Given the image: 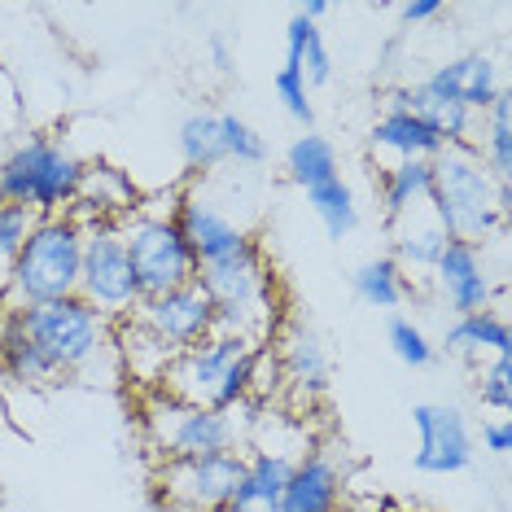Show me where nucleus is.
Instances as JSON below:
<instances>
[{"label":"nucleus","instance_id":"obj_1","mask_svg":"<svg viewBox=\"0 0 512 512\" xmlns=\"http://www.w3.org/2000/svg\"><path fill=\"white\" fill-rule=\"evenodd\" d=\"M9 320L40 346L44 359L62 372L66 386H110V381H123L119 351H114V324L106 316H97L79 294L14 311Z\"/></svg>","mask_w":512,"mask_h":512},{"label":"nucleus","instance_id":"obj_2","mask_svg":"<svg viewBox=\"0 0 512 512\" xmlns=\"http://www.w3.org/2000/svg\"><path fill=\"white\" fill-rule=\"evenodd\" d=\"M263 407L267 403L246 399L232 412H211V407L180 403L162 390H141V434L158 464L211 456V451H246Z\"/></svg>","mask_w":512,"mask_h":512},{"label":"nucleus","instance_id":"obj_3","mask_svg":"<svg viewBox=\"0 0 512 512\" xmlns=\"http://www.w3.org/2000/svg\"><path fill=\"white\" fill-rule=\"evenodd\" d=\"M508 206H512L508 184H499L491 176V167L482 162L473 141L447 145L434 158V197H429V211H434V219L451 241H469V246L486 250V241H495L504 232Z\"/></svg>","mask_w":512,"mask_h":512},{"label":"nucleus","instance_id":"obj_4","mask_svg":"<svg viewBox=\"0 0 512 512\" xmlns=\"http://www.w3.org/2000/svg\"><path fill=\"white\" fill-rule=\"evenodd\" d=\"M79 254H84V224L71 211L36 219V228L27 232L14 267H9L0 316L71 298L79 289Z\"/></svg>","mask_w":512,"mask_h":512},{"label":"nucleus","instance_id":"obj_5","mask_svg":"<svg viewBox=\"0 0 512 512\" xmlns=\"http://www.w3.org/2000/svg\"><path fill=\"white\" fill-rule=\"evenodd\" d=\"M272 346V342H267ZM263 346L241 342V337L211 333L206 342L189 346L171 359L167 377L158 381L162 394L211 412H232L237 403L254 399V377H259Z\"/></svg>","mask_w":512,"mask_h":512},{"label":"nucleus","instance_id":"obj_6","mask_svg":"<svg viewBox=\"0 0 512 512\" xmlns=\"http://www.w3.org/2000/svg\"><path fill=\"white\" fill-rule=\"evenodd\" d=\"M79 180L84 158L53 132H22V141L0 158V202L27 206L36 219L71 211Z\"/></svg>","mask_w":512,"mask_h":512},{"label":"nucleus","instance_id":"obj_7","mask_svg":"<svg viewBox=\"0 0 512 512\" xmlns=\"http://www.w3.org/2000/svg\"><path fill=\"white\" fill-rule=\"evenodd\" d=\"M123 246L141 298H158L197 281L193 246L176 219V193L167 202H141V211L123 224Z\"/></svg>","mask_w":512,"mask_h":512},{"label":"nucleus","instance_id":"obj_8","mask_svg":"<svg viewBox=\"0 0 512 512\" xmlns=\"http://www.w3.org/2000/svg\"><path fill=\"white\" fill-rule=\"evenodd\" d=\"M79 298L110 324L132 320L141 307L132 263L123 246V224H84V254H79Z\"/></svg>","mask_w":512,"mask_h":512},{"label":"nucleus","instance_id":"obj_9","mask_svg":"<svg viewBox=\"0 0 512 512\" xmlns=\"http://www.w3.org/2000/svg\"><path fill=\"white\" fill-rule=\"evenodd\" d=\"M241 473H246V451L167 460L154 473V495L167 512H228Z\"/></svg>","mask_w":512,"mask_h":512},{"label":"nucleus","instance_id":"obj_10","mask_svg":"<svg viewBox=\"0 0 512 512\" xmlns=\"http://www.w3.org/2000/svg\"><path fill=\"white\" fill-rule=\"evenodd\" d=\"M412 425H416V473L429 477H451L464 473L477 456V438L464 412L456 403H416L412 407Z\"/></svg>","mask_w":512,"mask_h":512},{"label":"nucleus","instance_id":"obj_11","mask_svg":"<svg viewBox=\"0 0 512 512\" xmlns=\"http://www.w3.org/2000/svg\"><path fill=\"white\" fill-rule=\"evenodd\" d=\"M136 324H145L154 337L171 346V351H189V346L206 342L215 333V302L197 281L180 285V289H167L158 298H141V307L132 311Z\"/></svg>","mask_w":512,"mask_h":512},{"label":"nucleus","instance_id":"obj_12","mask_svg":"<svg viewBox=\"0 0 512 512\" xmlns=\"http://www.w3.org/2000/svg\"><path fill=\"white\" fill-rule=\"evenodd\" d=\"M434 294L451 316H477V311H495V272L486 263L482 246L469 241H447L434 263Z\"/></svg>","mask_w":512,"mask_h":512},{"label":"nucleus","instance_id":"obj_13","mask_svg":"<svg viewBox=\"0 0 512 512\" xmlns=\"http://www.w3.org/2000/svg\"><path fill=\"white\" fill-rule=\"evenodd\" d=\"M276 368H281V390L294 394L298 407H311L329 394V351H324L320 333L307 324L289 320L276 329Z\"/></svg>","mask_w":512,"mask_h":512},{"label":"nucleus","instance_id":"obj_14","mask_svg":"<svg viewBox=\"0 0 512 512\" xmlns=\"http://www.w3.org/2000/svg\"><path fill=\"white\" fill-rule=\"evenodd\" d=\"M346 508V464L333 447L311 442L294 460L281 495V512H342Z\"/></svg>","mask_w":512,"mask_h":512},{"label":"nucleus","instance_id":"obj_15","mask_svg":"<svg viewBox=\"0 0 512 512\" xmlns=\"http://www.w3.org/2000/svg\"><path fill=\"white\" fill-rule=\"evenodd\" d=\"M141 189L132 184L123 167H114L106 158H84V180H79L71 215L79 224H127L141 211Z\"/></svg>","mask_w":512,"mask_h":512},{"label":"nucleus","instance_id":"obj_16","mask_svg":"<svg viewBox=\"0 0 512 512\" xmlns=\"http://www.w3.org/2000/svg\"><path fill=\"white\" fill-rule=\"evenodd\" d=\"M425 88H434L438 97L447 101H460L469 114L482 119L486 110L495 106V97L504 92V79H499V66L491 53H464V57H451L447 66H438L429 79H421Z\"/></svg>","mask_w":512,"mask_h":512},{"label":"nucleus","instance_id":"obj_17","mask_svg":"<svg viewBox=\"0 0 512 512\" xmlns=\"http://www.w3.org/2000/svg\"><path fill=\"white\" fill-rule=\"evenodd\" d=\"M368 145H372V154H386L394 162H412V158L434 162L442 149H447V141H442L416 110H386L372 123Z\"/></svg>","mask_w":512,"mask_h":512},{"label":"nucleus","instance_id":"obj_18","mask_svg":"<svg viewBox=\"0 0 512 512\" xmlns=\"http://www.w3.org/2000/svg\"><path fill=\"white\" fill-rule=\"evenodd\" d=\"M294 460L298 456H289V451H246V473H241L228 512H281Z\"/></svg>","mask_w":512,"mask_h":512},{"label":"nucleus","instance_id":"obj_19","mask_svg":"<svg viewBox=\"0 0 512 512\" xmlns=\"http://www.w3.org/2000/svg\"><path fill=\"white\" fill-rule=\"evenodd\" d=\"M114 351H119V372L141 390H158V381L167 377L171 359H176V351L162 337H154L136 320L114 324Z\"/></svg>","mask_w":512,"mask_h":512},{"label":"nucleus","instance_id":"obj_20","mask_svg":"<svg viewBox=\"0 0 512 512\" xmlns=\"http://www.w3.org/2000/svg\"><path fill=\"white\" fill-rule=\"evenodd\" d=\"M0 377L14 381L18 390H57L66 386L62 372H57L44 351L18 329L9 316H0Z\"/></svg>","mask_w":512,"mask_h":512},{"label":"nucleus","instance_id":"obj_21","mask_svg":"<svg viewBox=\"0 0 512 512\" xmlns=\"http://www.w3.org/2000/svg\"><path fill=\"white\" fill-rule=\"evenodd\" d=\"M447 232L434 219L429 206H416L403 219H394V241H390V259L403 267V272H434L442 246H447Z\"/></svg>","mask_w":512,"mask_h":512},{"label":"nucleus","instance_id":"obj_22","mask_svg":"<svg viewBox=\"0 0 512 512\" xmlns=\"http://www.w3.org/2000/svg\"><path fill=\"white\" fill-rule=\"evenodd\" d=\"M442 351L464 359V364H482L495 355H512V333L508 320L499 311H477V316H456L447 337H442Z\"/></svg>","mask_w":512,"mask_h":512},{"label":"nucleus","instance_id":"obj_23","mask_svg":"<svg viewBox=\"0 0 512 512\" xmlns=\"http://www.w3.org/2000/svg\"><path fill=\"white\" fill-rule=\"evenodd\" d=\"M377 193H381L390 224L403 219L407 211H416V206H429V197H434V162H425V158L390 162L377 180Z\"/></svg>","mask_w":512,"mask_h":512},{"label":"nucleus","instance_id":"obj_24","mask_svg":"<svg viewBox=\"0 0 512 512\" xmlns=\"http://www.w3.org/2000/svg\"><path fill=\"white\" fill-rule=\"evenodd\" d=\"M351 289L372 311H399L407 302V294H412V281H407V272L390 259V254H377V259H364L355 267Z\"/></svg>","mask_w":512,"mask_h":512},{"label":"nucleus","instance_id":"obj_25","mask_svg":"<svg viewBox=\"0 0 512 512\" xmlns=\"http://www.w3.org/2000/svg\"><path fill=\"white\" fill-rule=\"evenodd\" d=\"M512 97H508V88L495 97V106L477 119V141H473V149L482 154V162L491 167V176L499 180V184H508L512 180Z\"/></svg>","mask_w":512,"mask_h":512},{"label":"nucleus","instance_id":"obj_26","mask_svg":"<svg viewBox=\"0 0 512 512\" xmlns=\"http://www.w3.org/2000/svg\"><path fill=\"white\" fill-rule=\"evenodd\" d=\"M176 145H180V158L193 176H206V171H219L224 167V136H219V114L215 110H193L189 119L180 123L176 132Z\"/></svg>","mask_w":512,"mask_h":512},{"label":"nucleus","instance_id":"obj_27","mask_svg":"<svg viewBox=\"0 0 512 512\" xmlns=\"http://www.w3.org/2000/svg\"><path fill=\"white\" fill-rule=\"evenodd\" d=\"M307 193V206L311 215L320 219V228L329 232V241H346L351 232L359 228V202H355V189L346 184L342 176H329L320 184H311Z\"/></svg>","mask_w":512,"mask_h":512},{"label":"nucleus","instance_id":"obj_28","mask_svg":"<svg viewBox=\"0 0 512 512\" xmlns=\"http://www.w3.org/2000/svg\"><path fill=\"white\" fill-rule=\"evenodd\" d=\"M285 62L298 66L302 79H307V88H320V84H329V79H333L329 44H324L316 22H307L302 14H294V18H289V27H285Z\"/></svg>","mask_w":512,"mask_h":512},{"label":"nucleus","instance_id":"obj_29","mask_svg":"<svg viewBox=\"0 0 512 512\" xmlns=\"http://www.w3.org/2000/svg\"><path fill=\"white\" fill-rule=\"evenodd\" d=\"M285 176L294 180L298 189H311V184H320L329 176H342V171H337V149L329 136L302 132L298 141L285 149Z\"/></svg>","mask_w":512,"mask_h":512},{"label":"nucleus","instance_id":"obj_30","mask_svg":"<svg viewBox=\"0 0 512 512\" xmlns=\"http://www.w3.org/2000/svg\"><path fill=\"white\" fill-rule=\"evenodd\" d=\"M386 342H390L394 359H399V364H407V368H416V372H421V368H434V359H438V346L429 342V333H425L412 316H390Z\"/></svg>","mask_w":512,"mask_h":512},{"label":"nucleus","instance_id":"obj_31","mask_svg":"<svg viewBox=\"0 0 512 512\" xmlns=\"http://www.w3.org/2000/svg\"><path fill=\"white\" fill-rule=\"evenodd\" d=\"M219 136H224V158L237 167H263L267 162V141L259 127H250L241 114L224 110L219 114Z\"/></svg>","mask_w":512,"mask_h":512},{"label":"nucleus","instance_id":"obj_32","mask_svg":"<svg viewBox=\"0 0 512 512\" xmlns=\"http://www.w3.org/2000/svg\"><path fill=\"white\" fill-rule=\"evenodd\" d=\"M36 228V215L27 211V206H9L0 202V294H5V281H9V267H14L22 241H27V232Z\"/></svg>","mask_w":512,"mask_h":512},{"label":"nucleus","instance_id":"obj_33","mask_svg":"<svg viewBox=\"0 0 512 512\" xmlns=\"http://www.w3.org/2000/svg\"><path fill=\"white\" fill-rule=\"evenodd\" d=\"M276 97H281L289 119L302 123L311 132V123H316V106H311V88H307V79H302V71L294 62H285L281 71H276Z\"/></svg>","mask_w":512,"mask_h":512},{"label":"nucleus","instance_id":"obj_34","mask_svg":"<svg viewBox=\"0 0 512 512\" xmlns=\"http://www.w3.org/2000/svg\"><path fill=\"white\" fill-rule=\"evenodd\" d=\"M477 403L491 412H508L512 407V364L508 355H495L477 368Z\"/></svg>","mask_w":512,"mask_h":512},{"label":"nucleus","instance_id":"obj_35","mask_svg":"<svg viewBox=\"0 0 512 512\" xmlns=\"http://www.w3.org/2000/svg\"><path fill=\"white\" fill-rule=\"evenodd\" d=\"M442 0H403L394 14H399V22L403 27H421V22H434V18H442Z\"/></svg>","mask_w":512,"mask_h":512},{"label":"nucleus","instance_id":"obj_36","mask_svg":"<svg viewBox=\"0 0 512 512\" xmlns=\"http://www.w3.org/2000/svg\"><path fill=\"white\" fill-rule=\"evenodd\" d=\"M482 447L491 451V456H508V451H512V425L504 421V416L482 421Z\"/></svg>","mask_w":512,"mask_h":512},{"label":"nucleus","instance_id":"obj_37","mask_svg":"<svg viewBox=\"0 0 512 512\" xmlns=\"http://www.w3.org/2000/svg\"><path fill=\"white\" fill-rule=\"evenodd\" d=\"M206 49H211L215 71H219V75H232V66H237V57H232V44H228V36H211V40H206Z\"/></svg>","mask_w":512,"mask_h":512},{"label":"nucleus","instance_id":"obj_38","mask_svg":"<svg viewBox=\"0 0 512 512\" xmlns=\"http://www.w3.org/2000/svg\"><path fill=\"white\" fill-rule=\"evenodd\" d=\"M298 14H302V18H307V22H320L324 14H329V0H307V5H302V9H298Z\"/></svg>","mask_w":512,"mask_h":512},{"label":"nucleus","instance_id":"obj_39","mask_svg":"<svg viewBox=\"0 0 512 512\" xmlns=\"http://www.w3.org/2000/svg\"><path fill=\"white\" fill-rule=\"evenodd\" d=\"M0 512H9V508H5V504H0Z\"/></svg>","mask_w":512,"mask_h":512}]
</instances>
